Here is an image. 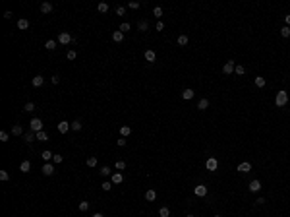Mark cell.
Here are the masks:
<instances>
[{
  "mask_svg": "<svg viewBox=\"0 0 290 217\" xmlns=\"http://www.w3.org/2000/svg\"><path fill=\"white\" fill-rule=\"evenodd\" d=\"M62 161H64V157H62V155H58V153H56L54 157H52V163H54V165H60Z\"/></svg>",
  "mask_w": 290,
  "mask_h": 217,
  "instance_id": "cell-39",
  "label": "cell"
},
{
  "mask_svg": "<svg viewBox=\"0 0 290 217\" xmlns=\"http://www.w3.org/2000/svg\"><path fill=\"white\" fill-rule=\"evenodd\" d=\"M52 173H54V163H45L43 165V174L45 177H50Z\"/></svg>",
  "mask_w": 290,
  "mask_h": 217,
  "instance_id": "cell-8",
  "label": "cell"
},
{
  "mask_svg": "<svg viewBox=\"0 0 290 217\" xmlns=\"http://www.w3.org/2000/svg\"><path fill=\"white\" fill-rule=\"evenodd\" d=\"M37 140H41V142H48V134L45 132V130H41V132H37Z\"/></svg>",
  "mask_w": 290,
  "mask_h": 217,
  "instance_id": "cell-29",
  "label": "cell"
},
{
  "mask_svg": "<svg viewBox=\"0 0 290 217\" xmlns=\"http://www.w3.org/2000/svg\"><path fill=\"white\" fill-rule=\"evenodd\" d=\"M176 41H178V45H180V47H186L190 39H188V35H184V33H182V35H178V39H176Z\"/></svg>",
  "mask_w": 290,
  "mask_h": 217,
  "instance_id": "cell-24",
  "label": "cell"
},
{
  "mask_svg": "<svg viewBox=\"0 0 290 217\" xmlns=\"http://www.w3.org/2000/svg\"><path fill=\"white\" fill-rule=\"evenodd\" d=\"M19 171H22V173H29V171H31V163L29 161H22V163H19Z\"/></svg>",
  "mask_w": 290,
  "mask_h": 217,
  "instance_id": "cell-17",
  "label": "cell"
},
{
  "mask_svg": "<svg viewBox=\"0 0 290 217\" xmlns=\"http://www.w3.org/2000/svg\"><path fill=\"white\" fill-rule=\"evenodd\" d=\"M85 165H87L89 169H93V167H97V157H95V155H91V157H87V161H85Z\"/></svg>",
  "mask_w": 290,
  "mask_h": 217,
  "instance_id": "cell-21",
  "label": "cell"
},
{
  "mask_svg": "<svg viewBox=\"0 0 290 217\" xmlns=\"http://www.w3.org/2000/svg\"><path fill=\"white\" fill-rule=\"evenodd\" d=\"M89 210V202H79V211H87Z\"/></svg>",
  "mask_w": 290,
  "mask_h": 217,
  "instance_id": "cell-45",
  "label": "cell"
},
{
  "mask_svg": "<svg viewBox=\"0 0 290 217\" xmlns=\"http://www.w3.org/2000/svg\"><path fill=\"white\" fill-rule=\"evenodd\" d=\"M31 84H33V87H41V85L45 84V78H43V76H35Z\"/></svg>",
  "mask_w": 290,
  "mask_h": 217,
  "instance_id": "cell-20",
  "label": "cell"
},
{
  "mask_svg": "<svg viewBox=\"0 0 290 217\" xmlns=\"http://www.w3.org/2000/svg\"><path fill=\"white\" fill-rule=\"evenodd\" d=\"M50 81H52L54 85H58V84H60V76H58V74H54V76L50 78Z\"/></svg>",
  "mask_w": 290,
  "mask_h": 217,
  "instance_id": "cell-48",
  "label": "cell"
},
{
  "mask_svg": "<svg viewBox=\"0 0 290 217\" xmlns=\"http://www.w3.org/2000/svg\"><path fill=\"white\" fill-rule=\"evenodd\" d=\"M130 27H132V25H130L128 22H124V23L120 25V31H122V33H126V31H130Z\"/></svg>",
  "mask_w": 290,
  "mask_h": 217,
  "instance_id": "cell-44",
  "label": "cell"
},
{
  "mask_svg": "<svg viewBox=\"0 0 290 217\" xmlns=\"http://www.w3.org/2000/svg\"><path fill=\"white\" fill-rule=\"evenodd\" d=\"M159 215H161V217H168L170 210H168V207H161V210H159Z\"/></svg>",
  "mask_w": 290,
  "mask_h": 217,
  "instance_id": "cell-37",
  "label": "cell"
},
{
  "mask_svg": "<svg viewBox=\"0 0 290 217\" xmlns=\"http://www.w3.org/2000/svg\"><path fill=\"white\" fill-rule=\"evenodd\" d=\"M23 109H25V113H31V110H35V105L29 101V103H25V107H23Z\"/></svg>",
  "mask_w": 290,
  "mask_h": 217,
  "instance_id": "cell-46",
  "label": "cell"
},
{
  "mask_svg": "<svg viewBox=\"0 0 290 217\" xmlns=\"http://www.w3.org/2000/svg\"><path fill=\"white\" fill-rule=\"evenodd\" d=\"M194 194L197 196V198H205V196H207V186H203V184L195 186V188H194Z\"/></svg>",
  "mask_w": 290,
  "mask_h": 217,
  "instance_id": "cell-6",
  "label": "cell"
},
{
  "mask_svg": "<svg viewBox=\"0 0 290 217\" xmlns=\"http://www.w3.org/2000/svg\"><path fill=\"white\" fill-rule=\"evenodd\" d=\"M280 35H283V37H290V27H288V25H284L283 29H280Z\"/></svg>",
  "mask_w": 290,
  "mask_h": 217,
  "instance_id": "cell-41",
  "label": "cell"
},
{
  "mask_svg": "<svg viewBox=\"0 0 290 217\" xmlns=\"http://www.w3.org/2000/svg\"><path fill=\"white\" fill-rule=\"evenodd\" d=\"M234 68H236V62H234V60H228V62H224V66H223V72L226 74V76H230V74L234 72Z\"/></svg>",
  "mask_w": 290,
  "mask_h": 217,
  "instance_id": "cell-4",
  "label": "cell"
},
{
  "mask_svg": "<svg viewBox=\"0 0 290 217\" xmlns=\"http://www.w3.org/2000/svg\"><path fill=\"white\" fill-rule=\"evenodd\" d=\"M112 186H114V184H112V182H110V180H105L103 184H101V188H103V190H105V192H108V190H110V188H112Z\"/></svg>",
  "mask_w": 290,
  "mask_h": 217,
  "instance_id": "cell-35",
  "label": "cell"
},
{
  "mask_svg": "<svg viewBox=\"0 0 290 217\" xmlns=\"http://www.w3.org/2000/svg\"><path fill=\"white\" fill-rule=\"evenodd\" d=\"M12 134H14V136H22V134H23V128L19 124H14V126H12Z\"/></svg>",
  "mask_w": 290,
  "mask_h": 217,
  "instance_id": "cell-25",
  "label": "cell"
},
{
  "mask_svg": "<svg viewBox=\"0 0 290 217\" xmlns=\"http://www.w3.org/2000/svg\"><path fill=\"white\" fill-rule=\"evenodd\" d=\"M72 41H73V37L68 33V31H62V33L58 35V43H60V45H70Z\"/></svg>",
  "mask_w": 290,
  "mask_h": 217,
  "instance_id": "cell-2",
  "label": "cell"
},
{
  "mask_svg": "<svg viewBox=\"0 0 290 217\" xmlns=\"http://www.w3.org/2000/svg\"><path fill=\"white\" fill-rule=\"evenodd\" d=\"M41 157H43V161H50V159L54 157V153H52V151H48V149H45L43 153H41Z\"/></svg>",
  "mask_w": 290,
  "mask_h": 217,
  "instance_id": "cell-23",
  "label": "cell"
},
{
  "mask_svg": "<svg viewBox=\"0 0 290 217\" xmlns=\"http://www.w3.org/2000/svg\"><path fill=\"white\" fill-rule=\"evenodd\" d=\"M93 217H105V215H103V213H95Z\"/></svg>",
  "mask_w": 290,
  "mask_h": 217,
  "instance_id": "cell-55",
  "label": "cell"
},
{
  "mask_svg": "<svg viewBox=\"0 0 290 217\" xmlns=\"http://www.w3.org/2000/svg\"><path fill=\"white\" fill-rule=\"evenodd\" d=\"M116 145H118V147L126 145V140H124V138H120V140H116Z\"/></svg>",
  "mask_w": 290,
  "mask_h": 217,
  "instance_id": "cell-51",
  "label": "cell"
},
{
  "mask_svg": "<svg viewBox=\"0 0 290 217\" xmlns=\"http://www.w3.org/2000/svg\"><path fill=\"white\" fill-rule=\"evenodd\" d=\"M207 107H209V99H201V101L197 103V109H199V110H205Z\"/></svg>",
  "mask_w": 290,
  "mask_h": 217,
  "instance_id": "cell-31",
  "label": "cell"
},
{
  "mask_svg": "<svg viewBox=\"0 0 290 217\" xmlns=\"http://www.w3.org/2000/svg\"><path fill=\"white\" fill-rule=\"evenodd\" d=\"M70 126H72V130H76V132H77V130H81V122H79V120L70 122Z\"/></svg>",
  "mask_w": 290,
  "mask_h": 217,
  "instance_id": "cell-38",
  "label": "cell"
},
{
  "mask_svg": "<svg viewBox=\"0 0 290 217\" xmlns=\"http://www.w3.org/2000/svg\"><path fill=\"white\" fill-rule=\"evenodd\" d=\"M139 6H141V4H139V2H136V0H132V2H128V8H132V10H137Z\"/></svg>",
  "mask_w": 290,
  "mask_h": 217,
  "instance_id": "cell-43",
  "label": "cell"
},
{
  "mask_svg": "<svg viewBox=\"0 0 290 217\" xmlns=\"http://www.w3.org/2000/svg\"><path fill=\"white\" fill-rule=\"evenodd\" d=\"M255 204H257V206H263V204H265V198H261V196H259V198L255 200Z\"/></svg>",
  "mask_w": 290,
  "mask_h": 217,
  "instance_id": "cell-53",
  "label": "cell"
},
{
  "mask_svg": "<svg viewBox=\"0 0 290 217\" xmlns=\"http://www.w3.org/2000/svg\"><path fill=\"white\" fill-rule=\"evenodd\" d=\"M10 140V134L8 132H0V142H8Z\"/></svg>",
  "mask_w": 290,
  "mask_h": 217,
  "instance_id": "cell-47",
  "label": "cell"
},
{
  "mask_svg": "<svg viewBox=\"0 0 290 217\" xmlns=\"http://www.w3.org/2000/svg\"><path fill=\"white\" fill-rule=\"evenodd\" d=\"M254 84L257 85V87H265V84H267V81H265V78H261V76H257L255 80H254Z\"/></svg>",
  "mask_w": 290,
  "mask_h": 217,
  "instance_id": "cell-30",
  "label": "cell"
},
{
  "mask_svg": "<svg viewBox=\"0 0 290 217\" xmlns=\"http://www.w3.org/2000/svg\"><path fill=\"white\" fill-rule=\"evenodd\" d=\"M29 126H31V132H41V130H43V120H41V118H33V120L29 122Z\"/></svg>",
  "mask_w": 290,
  "mask_h": 217,
  "instance_id": "cell-3",
  "label": "cell"
},
{
  "mask_svg": "<svg viewBox=\"0 0 290 217\" xmlns=\"http://www.w3.org/2000/svg\"><path fill=\"white\" fill-rule=\"evenodd\" d=\"M124 14H126V8L124 6H118L116 8V16H124Z\"/></svg>",
  "mask_w": 290,
  "mask_h": 217,
  "instance_id": "cell-49",
  "label": "cell"
},
{
  "mask_svg": "<svg viewBox=\"0 0 290 217\" xmlns=\"http://www.w3.org/2000/svg\"><path fill=\"white\" fill-rule=\"evenodd\" d=\"M284 22H286V25L290 27V14H288V16H284Z\"/></svg>",
  "mask_w": 290,
  "mask_h": 217,
  "instance_id": "cell-54",
  "label": "cell"
},
{
  "mask_svg": "<svg viewBox=\"0 0 290 217\" xmlns=\"http://www.w3.org/2000/svg\"><path fill=\"white\" fill-rule=\"evenodd\" d=\"M145 200H147V202H155V200H157V192H155L153 188H151V190H147L145 192Z\"/></svg>",
  "mask_w": 290,
  "mask_h": 217,
  "instance_id": "cell-14",
  "label": "cell"
},
{
  "mask_svg": "<svg viewBox=\"0 0 290 217\" xmlns=\"http://www.w3.org/2000/svg\"><path fill=\"white\" fill-rule=\"evenodd\" d=\"M194 95H195L194 89H184V91H182V99H186V101L194 99Z\"/></svg>",
  "mask_w": 290,
  "mask_h": 217,
  "instance_id": "cell-13",
  "label": "cell"
},
{
  "mask_svg": "<svg viewBox=\"0 0 290 217\" xmlns=\"http://www.w3.org/2000/svg\"><path fill=\"white\" fill-rule=\"evenodd\" d=\"M97 10H99L101 14H107V12H108V4L107 2H101L99 6H97Z\"/></svg>",
  "mask_w": 290,
  "mask_h": 217,
  "instance_id": "cell-32",
  "label": "cell"
},
{
  "mask_svg": "<svg viewBox=\"0 0 290 217\" xmlns=\"http://www.w3.org/2000/svg\"><path fill=\"white\" fill-rule=\"evenodd\" d=\"M70 128H72V126H70V122H66V120H62V122L58 124V132H60V134H66Z\"/></svg>",
  "mask_w": 290,
  "mask_h": 217,
  "instance_id": "cell-12",
  "label": "cell"
},
{
  "mask_svg": "<svg viewBox=\"0 0 290 217\" xmlns=\"http://www.w3.org/2000/svg\"><path fill=\"white\" fill-rule=\"evenodd\" d=\"M112 41H116V43H122V41H124V33H122L120 29L114 31V33H112Z\"/></svg>",
  "mask_w": 290,
  "mask_h": 217,
  "instance_id": "cell-19",
  "label": "cell"
},
{
  "mask_svg": "<svg viewBox=\"0 0 290 217\" xmlns=\"http://www.w3.org/2000/svg\"><path fill=\"white\" fill-rule=\"evenodd\" d=\"M153 16H155V18H161V16H162V8H161V6H157V8L153 10Z\"/></svg>",
  "mask_w": 290,
  "mask_h": 217,
  "instance_id": "cell-42",
  "label": "cell"
},
{
  "mask_svg": "<svg viewBox=\"0 0 290 217\" xmlns=\"http://www.w3.org/2000/svg\"><path fill=\"white\" fill-rule=\"evenodd\" d=\"M99 173H101V177H112V171H110L108 167H103Z\"/></svg>",
  "mask_w": 290,
  "mask_h": 217,
  "instance_id": "cell-34",
  "label": "cell"
},
{
  "mask_svg": "<svg viewBox=\"0 0 290 217\" xmlns=\"http://www.w3.org/2000/svg\"><path fill=\"white\" fill-rule=\"evenodd\" d=\"M248 188H250V192H259V190H261L263 186H261V182H259V180L255 178V180H251L250 184H248Z\"/></svg>",
  "mask_w": 290,
  "mask_h": 217,
  "instance_id": "cell-10",
  "label": "cell"
},
{
  "mask_svg": "<svg viewBox=\"0 0 290 217\" xmlns=\"http://www.w3.org/2000/svg\"><path fill=\"white\" fill-rule=\"evenodd\" d=\"M186 217H195V215H186Z\"/></svg>",
  "mask_w": 290,
  "mask_h": 217,
  "instance_id": "cell-56",
  "label": "cell"
},
{
  "mask_svg": "<svg viewBox=\"0 0 290 217\" xmlns=\"http://www.w3.org/2000/svg\"><path fill=\"white\" fill-rule=\"evenodd\" d=\"M137 29H139V31H147V29H149V22H147V19H141V22L137 23Z\"/></svg>",
  "mask_w": 290,
  "mask_h": 217,
  "instance_id": "cell-28",
  "label": "cell"
},
{
  "mask_svg": "<svg viewBox=\"0 0 290 217\" xmlns=\"http://www.w3.org/2000/svg\"><path fill=\"white\" fill-rule=\"evenodd\" d=\"M12 16H14V14H12L10 10H8V12H4V19H12Z\"/></svg>",
  "mask_w": 290,
  "mask_h": 217,
  "instance_id": "cell-52",
  "label": "cell"
},
{
  "mask_svg": "<svg viewBox=\"0 0 290 217\" xmlns=\"http://www.w3.org/2000/svg\"><path fill=\"white\" fill-rule=\"evenodd\" d=\"M66 56H68V60H76V58H77V52H76V51H68Z\"/></svg>",
  "mask_w": 290,
  "mask_h": 217,
  "instance_id": "cell-40",
  "label": "cell"
},
{
  "mask_svg": "<svg viewBox=\"0 0 290 217\" xmlns=\"http://www.w3.org/2000/svg\"><path fill=\"white\" fill-rule=\"evenodd\" d=\"M114 169H116L118 173H120V171H124V169H126V161H122V159H118V161L114 163Z\"/></svg>",
  "mask_w": 290,
  "mask_h": 217,
  "instance_id": "cell-26",
  "label": "cell"
},
{
  "mask_svg": "<svg viewBox=\"0 0 290 217\" xmlns=\"http://www.w3.org/2000/svg\"><path fill=\"white\" fill-rule=\"evenodd\" d=\"M143 56H145V60H147V62H151V64H153L155 60H157V54H155V51H151V48H147Z\"/></svg>",
  "mask_w": 290,
  "mask_h": 217,
  "instance_id": "cell-11",
  "label": "cell"
},
{
  "mask_svg": "<svg viewBox=\"0 0 290 217\" xmlns=\"http://www.w3.org/2000/svg\"><path fill=\"white\" fill-rule=\"evenodd\" d=\"M286 103H288V91L280 89V91L275 95V105H277V107H284Z\"/></svg>",
  "mask_w": 290,
  "mask_h": 217,
  "instance_id": "cell-1",
  "label": "cell"
},
{
  "mask_svg": "<svg viewBox=\"0 0 290 217\" xmlns=\"http://www.w3.org/2000/svg\"><path fill=\"white\" fill-rule=\"evenodd\" d=\"M18 27L19 29H27V27H29V19H25V18L18 19Z\"/></svg>",
  "mask_w": 290,
  "mask_h": 217,
  "instance_id": "cell-22",
  "label": "cell"
},
{
  "mask_svg": "<svg viewBox=\"0 0 290 217\" xmlns=\"http://www.w3.org/2000/svg\"><path fill=\"white\" fill-rule=\"evenodd\" d=\"M236 171H238V173H244V174H246V173H250V171H251V163H248V161L240 163V165L236 167Z\"/></svg>",
  "mask_w": 290,
  "mask_h": 217,
  "instance_id": "cell-7",
  "label": "cell"
},
{
  "mask_svg": "<svg viewBox=\"0 0 290 217\" xmlns=\"http://www.w3.org/2000/svg\"><path fill=\"white\" fill-rule=\"evenodd\" d=\"M56 47H58V43H56L54 39H48L47 43H45V48H47V51H54Z\"/></svg>",
  "mask_w": 290,
  "mask_h": 217,
  "instance_id": "cell-15",
  "label": "cell"
},
{
  "mask_svg": "<svg viewBox=\"0 0 290 217\" xmlns=\"http://www.w3.org/2000/svg\"><path fill=\"white\" fill-rule=\"evenodd\" d=\"M130 134H132V128H130V126H126V124L120 126V136H122V138H128Z\"/></svg>",
  "mask_w": 290,
  "mask_h": 217,
  "instance_id": "cell-18",
  "label": "cell"
},
{
  "mask_svg": "<svg viewBox=\"0 0 290 217\" xmlns=\"http://www.w3.org/2000/svg\"><path fill=\"white\" fill-rule=\"evenodd\" d=\"M215 217H223V215H215Z\"/></svg>",
  "mask_w": 290,
  "mask_h": 217,
  "instance_id": "cell-57",
  "label": "cell"
},
{
  "mask_svg": "<svg viewBox=\"0 0 290 217\" xmlns=\"http://www.w3.org/2000/svg\"><path fill=\"white\" fill-rule=\"evenodd\" d=\"M205 167H207V171H217V169H219V161H217L215 157H209V159L205 161Z\"/></svg>",
  "mask_w": 290,
  "mask_h": 217,
  "instance_id": "cell-5",
  "label": "cell"
},
{
  "mask_svg": "<svg viewBox=\"0 0 290 217\" xmlns=\"http://www.w3.org/2000/svg\"><path fill=\"white\" fill-rule=\"evenodd\" d=\"M23 140L29 144V142H33V140H37V134L35 132H27V134H23Z\"/></svg>",
  "mask_w": 290,
  "mask_h": 217,
  "instance_id": "cell-27",
  "label": "cell"
},
{
  "mask_svg": "<svg viewBox=\"0 0 290 217\" xmlns=\"http://www.w3.org/2000/svg\"><path fill=\"white\" fill-rule=\"evenodd\" d=\"M110 182H112V184H122V182H124V174H122V173H112Z\"/></svg>",
  "mask_w": 290,
  "mask_h": 217,
  "instance_id": "cell-9",
  "label": "cell"
},
{
  "mask_svg": "<svg viewBox=\"0 0 290 217\" xmlns=\"http://www.w3.org/2000/svg\"><path fill=\"white\" fill-rule=\"evenodd\" d=\"M41 12H43V14H50V12H52V4L50 2H43V4H41Z\"/></svg>",
  "mask_w": 290,
  "mask_h": 217,
  "instance_id": "cell-16",
  "label": "cell"
},
{
  "mask_svg": "<svg viewBox=\"0 0 290 217\" xmlns=\"http://www.w3.org/2000/svg\"><path fill=\"white\" fill-rule=\"evenodd\" d=\"M0 180H10V173H8V171H0Z\"/></svg>",
  "mask_w": 290,
  "mask_h": 217,
  "instance_id": "cell-36",
  "label": "cell"
},
{
  "mask_svg": "<svg viewBox=\"0 0 290 217\" xmlns=\"http://www.w3.org/2000/svg\"><path fill=\"white\" fill-rule=\"evenodd\" d=\"M234 74H238V76H244V74H246V68H244L242 64H236V68H234Z\"/></svg>",
  "mask_w": 290,
  "mask_h": 217,
  "instance_id": "cell-33",
  "label": "cell"
},
{
  "mask_svg": "<svg viewBox=\"0 0 290 217\" xmlns=\"http://www.w3.org/2000/svg\"><path fill=\"white\" fill-rule=\"evenodd\" d=\"M155 27H157V31H162V29H165V23H162V22H157V25H155Z\"/></svg>",
  "mask_w": 290,
  "mask_h": 217,
  "instance_id": "cell-50",
  "label": "cell"
}]
</instances>
